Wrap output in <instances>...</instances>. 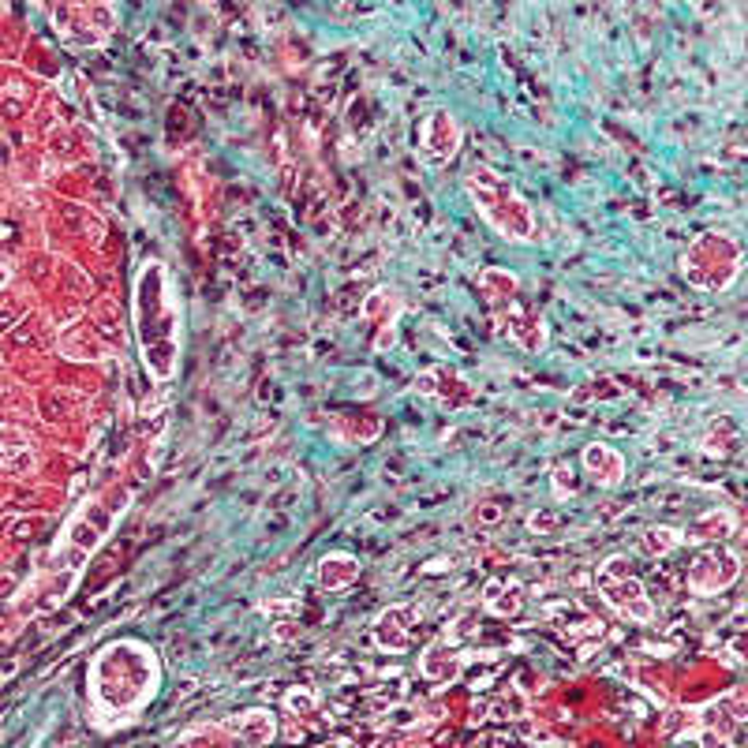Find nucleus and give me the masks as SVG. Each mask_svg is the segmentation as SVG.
Instances as JSON below:
<instances>
[{
	"label": "nucleus",
	"instance_id": "nucleus-1",
	"mask_svg": "<svg viewBox=\"0 0 748 748\" xmlns=\"http://www.w3.org/2000/svg\"><path fill=\"white\" fill-rule=\"evenodd\" d=\"M131 326L139 359L154 382H173L183 356V307L173 288V273L161 258L142 262L131 284Z\"/></svg>",
	"mask_w": 748,
	"mask_h": 748
},
{
	"label": "nucleus",
	"instance_id": "nucleus-15",
	"mask_svg": "<svg viewBox=\"0 0 748 748\" xmlns=\"http://www.w3.org/2000/svg\"><path fill=\"white\" fill-rule=\"evenodd\" d=\"M419 666H423V674L430 681H445V677H453V670H456V651L449 644H430L423 651V659H419Z\"/></svg>",
	"mask_w": 748,
	"mask_h": 748
},
{
	"label": "nucleus",
	"instance_id": "nucleus-2",
	"mask_svg": "<svg viewBox=\"0 0 748 748\" xmlns=\"http://www.w3.org/2000/svg\"><path fill=\"white\" fill-rule=\"evenodd\" d=\"M131 509V490L127 487H109L94 497H86L83 505L75 509V517L64 528V539L57 546V558H52V569L45 576L49 595L45 606H57L71 595V587L83 580V572L90 565V558L101 550V543L116 531L120 517Z\"/></svg>",
	"mask_w": 748,
	"mask_h": 748
},
{
	"label": "nucleus",
	"instance_id": "nucleus-16",
	"mask_svg": "<svg viewBox=\"0 0 748 748\" xmlns=\"http://www.w3.org/2000/svg\"><path fill=\"white\" fill-rule=\"evenodd\" d=\"M288 707L292 711H311V692H288Z\"/></svg>",
	"mask_w": 748,
	"mask_h": 748
},
{
	"label": "nucleus",
	"instance_id": "nucleus-8",
	"mask_svg": "<svg viewBox=\"0 0 748 748\" xmlns=\"http://www.w3.org/2000/svg\"><path fill=\"white\" fill-rule=\"evenodd\" d=\"M741 576V558L730 554L723 543H703L696 554L689 558V592L696 595H718Z\"/></svg>",
	"mask_w": 748,
	"mask_h": 748
},
{
	"label": "nucleus",
	"instance_id": "nucleus-17",
	"mask_svg": "<svg viewBox=\"0 0 748 748\" xmlns=\"http://www.w3.org/2000/svg\"><path fill=\"white\" fill-rule=\"evenodd\" d=\"M8 277H11V273H8V262H4V258H0V288H4V284H8Z\"/></svg>",
	"mask_w": 748,
	"mask_h": 748
},
{
	"label": "nucleus",
	"instance_id": "nucleus-3",
	"mask_svg": "<svg viewBox=\"0 0 748 748\" xmlns=\"http://www.w3.org/2000/svg\"><path fill=\"white\" fill-rule=\"evenodd\" d=\"M464 191H468L471 206L479 209V217L487 221L497 236H505V240H513V243H535L539 240V214H535V206L524 199L502 173H494L490 165L471 168L464 176Z\"/></svg>",
	"mask_w": 748,
	"mask_h": 748
},
{
	"label": "nucleus",
	"instance_id": "nucleus-6",
	"mask_svg": "<svg viewBox=\"0 0 748 748\" xmlns=\"http://www.w3.org/2000/svg\"><path fill=\"white\" fill-rule=\"evenodd\" d=\"M483 296L490 299V307L497 311L494 318L502 326V333L509 340H517L520 348L528 352H539L546 345V326H543V314H535V307L520 304V281L517 273L509 270H483Z\"/></svg>",
	"mask_w": 748,
	"mask_h": 748
},
{
	"label": "nucleus",
	"instance_id": "nucleus-12",
	"mask_svg": "<svg viewBox=\"0 0 748 748\" xmlns=\"http://www.w3.org/2000/svg\"><path fill=\"white\" fill-rule=\"evenodd\" d=\"M733 531H737V517H733L730 509H707V513L681 535H685V543L703 546V543H726Z\"/></svg>",
	"mask_w": 748,
	"mask_h": 748
},
{
	"label": "nucleus",
	"instance_id": "nucleus-9",
	"mask_svg": "<svg viewBox=\"0 0 748 748\" xmlns=\"http://www.w3.org/2000/svg\"><path fill=\"white\" fill-rule=\"evenodd\" d=\"M584 471L599 483V487L614 490L625 483V456L606 442H592V445H584Z\"/></svg>",
	"mask_w": 748,
	"mask_h": 748
},
{
	"label": "nucleus",
	"instance_id": "nucleus-5",
	"mask_svg": "<svg viewBox=\"0 0 748 748\" xmlns=\"http://www.w3.org/2000/svg\"><path fill=\"white\" fill-rule=\"evenodd\" d=\"M744 270V251L737 236L726 229H707L685 247L681 255V273L700 292H726Z\"/></svg>",
	"mask_w": 748,
	"mask_h": 748
},
{
	"label": "nucleus",
	"instance_id": "nucleus-4",
	"mask_svg": "<svg viewBox=\"0 0 748 748\" xmlns=\"http://www.w3.org/2000/svg\"><path fill=\"white\" fill-rule=\"evenodd\" d=\"M157 662L154 651L142 648L139 640H120L109 644L94 659V692L105 707H135V700L154 692Z\"/></svg>",
	"mask_w": 748,
	"mask_h": 748
},
{
	"label": "nucleus",
	"instance_id": "nucleus-7",
	"mask_svg": "<svg viewBox=\"0 0 748 748\" xmlns=\"http://www.w3.org/2000/svg\"><path fill=\"white\" fill-rule=\"evenodd\" d=\"M599 595L610 602L621 618L633 621H655V602L644 592V580L636 572V561L628 554H610L599 565Z\"/></svg>",
	"mask_w": 748,
	"mask_h": 748
},
{
	"label": "nucleus",
	"instance_id": "nucleus-10",
	"mask_svg": "<svg viewBox=\"0 0 748 748\" xmlns=\"http://www.w3.org/2000/svg\"><path fill=\"white\" fill-rule=\"evenodd\" d=\"M423 146L427 154H435V157H453L456 150H461V127H456V120L449 113H430L427 116V124H423Z\"/></svg>",
	"mask_w": 748,
	"mask_h": 748
},
{
	"label": "nucleus",
	"instance_id": "nucleus-14",
	"mask_svg": "<svg viewBox=\"0 0 748 748\" xmlns=\"http://www.w3.org/2000/svg\"><path fill=\"white\" fill-rule=\"evenodd\" d=\"M640 543H644V550L651 558H666V554H674L677 546H685V535H681V528H670V524H651V528H644V535H640Z\"/></svg>",
	"mask_w": 748,
	"mask_h": 748
},
{
	"label": "nucleus",
	"instance_id": "nucleus-13",
	"mask_svg": "<svg viewBox=\"0 0 748 748\" xmlns=\"http://www.w3.org/2000/svg\"><path fill=\"white\" fill-rule=\"evenodd\" d=\"M408 628H412V610L408 606H389L382 618H378V625H374V640L382 648L404 651L408 648Z\"/></svg>",
	"mask_w": 748,
	"mask_h": 748
},
{
	"label": "nucleus",
	"instance_id": "nucleus-11",
	"mask_svg": "<svg viewBox=\"0 0 748 748\" xmlns=\"http://www.w3.org/2000/svg\"><path fill=\"white\" fill-rule=\"evenodd\" d=\"M314 576H318V584L326 587V592H345L348 584L359 580V558L345 554V550H333V554H326L318 561Z\"/></svg>",
	"mask_w": 748,
	"mask_h": 748
}]
</instances>
